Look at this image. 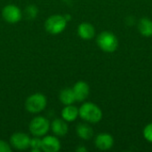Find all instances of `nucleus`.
Here are the masks:
<instances>
[{
	"label": "nucleus",
	"mask_w": 152,
	"mask_h": 152,
	"mask_svg": "<svg viewBox=\"0 0 152 152\" xmlns=\"http://www.w3.org/2000/svg\"><path fill=\"white\" fill-rule=\"evenodd\" d=\"M78 113L83 120L92 124L98 123L102 118V110L93 102H85L82 104L78 109Z\"/></svg>",
	"instance_id": "f257e3e1"
},
{
	"label": "nucleus",
	"mask_w": 152,
	"mask_h": 152,
	"mask_svg": "<svg viewBox=\"0 0 152 152\" xmlns=\"http://www.w3.org/2000/svg\"><path fill=\"white\" fill-rule=\"evenodd\" d=\"M97 44L103 52L113 53L118 49V40L113 33L110 31H103L98 35Z\"/></svg>",
	"instance_id": "f03ea898"
},
{
	"label": "nucleus",
	"mask_w": 152,
	"mask_h": 152,
	"mask_svg": "<svg viewBox=\"0 0 152 152\" xmlns=\"http://www.w3.org/2000/svg\"><path fill=\"white\" fill-rule=\"evenodd\" d=\"M47 104L46 97L40 93H36L28 96L25 102V108L30 113H39L43 111Z\"/></svg>",
	"instance_id": "7ed1b4c3"
},
{
	"label": "nucleus",
	"mask_w": 152,
	"mask_h": 152,
	"mask_svg": "<svg viewBox=\"0 0 152 152\" xmlns=\"http://www.w3.org/2000/svg\"><path fill=\"white\" fill-rule=\"evenodd\" d=\"M67 20L63 15L54 14L47 18L45 22V30L53 35H57L61 33L67 26Z\"/></svg>",
	"instance_id": "20e7f679"
},
{
	"label": "nucleus",
	"mask_w": 152,
	"mask_h": 152,
	"mask_svg": "<svg viewBox=\"0 0 152 152\" xmlns=\"http://www.w3.org/2000/svg\"><path fill=\"white\" fill-rule=\"evenodd\" d=\"M28 128L34 136L41 137L48 133L50 129V122L47 118L42 116H38L30 121Z\"/></svg>",
	"instance_id": "39448f33"
},
{
	"label": "nucleus",
	"mask_w": 152,
	"mask_h": 152,
	"mask_svg": "<svg viewBox=\"0 0 152 152\" xmlns=\"http://www.w3.org/2000/svg\"><path fill=\"white\" fill-rule=\"evenodd\" d=\"M2 16L8 23H16L21 20V11L14 4H8L3 8Z\"/></svg>",
	"instance_id": "423d86ee"
},
{
	"label": "nucleus",
	"mask_w": 152,
	"mask_h": 152,
	"mask_svg": "<svg viewBox=\"0 0 152 152\" xmlns=\"http://www.w3.org/2000/svg\"><path fill=\"white\" fill-rule=\"evenodd\" d=\"M30 137L24 133H15L10 138L11 145L19 151H24L29 148Z\"/></svg>",
	"instance_id": "0eeeda50"
},
{
	"label": "nucleus",
	"mask_w": 152,
	"mask_h": 152,
	"mask_svg": "<svg viewBox=\"0 0 152 152\" xmlns=\"http://www.w3.org/2000/svg\"><path fill=\"white\" fill-rule=\"evenodd\" d=\"M41 150L45 152H57L61 150V142L53 135H47L42 139Z\"/></svg>",
	"instance_id": "6e6552de"
},
{
	"label": "nucleus",
	"mask_w": 152,
	"mask_h": 152,
	"mask_svg": "<svg viewBox=\"0 0 152 152\" xmlns=\"http://www.w3.org/2000/svg\"><path fill=\"white\" fill-rule=\"evenodd\" d=\"M72 89H73V92L75 94L76 101H77V102L85 101L89 95V92H90L89 86L87 83H86L84 81L77 82Z\"/></svg>",
	"instance_id": "1a4fd4ad"
},
{
	"label": "nucleus",
	"mask_w": 152,
	"mask_h": 152,
	"mask_svg": "<svg viewBox=\"0 0 152 152\" xmlns=\"http://www.w3.org/2000/svg\"><path fill=\"white\" fill-rule=\"evenodd\" d=\"M95 146L101 151H108L114 144L113 137L109 134H100L95 138Z\"/></svg>",
	"instance_id": "9d476101"
},
{
	"label": "nucleus",
	"mask_w": 152,
	"mask_h": 152,
	"mask_svg": "<svg viewBox=\"0 0 152 152\" xmlns=\"http://www.w3.org/2000/svg\"><path fill=\"white\" fill-rule=\"evenodd\" d=\"M78 36L84 40H90L95 35L94 27L89 22H82L77 28Z\"/></svg>",
	"instance_id": "9b49d317"
},
{
	"label": "nucleus",
	"mask_w": 152,
	"mask_h": 152,
	"mask_svg": "<svg viewBox=\"0 0 152 152\" xmlns=\"http://www.w3.org/2000/svg\"><path fill=\"white\" fill-rule=\"evenodd\" d=\"M51 128L53 133L56 136H64L69 131V126L66 121L64 119H60V118H56L52 122Z\"/></svg>",
	"instance_id": "f8f14e48"
},
{
	"label": "nucleus",
	"mask_w": 152,
	"mask_h": 152,
	"mask_svg": "<svg viewBox=\"0 0 152 152\" xmlns=\"http://www.w3.org/2000/svg\"><path fill=\"white\" fill-rule=\"evenodd\" d=\"M79 116L78 109L74 105H66V107L61 110V117L66 122L75 121Z\"/></svg>",
	"instance_id": "ddd939ff"
},
{
	"label": "nucleus",
	"mask_w": 152,
	"mask_h": 152,
	"mask_svg": "<svg viewBox=\"0 0 152 152\" xmlns=\"http://www.w3.org/2000/svg\"><path fill=\"white\" fill-rule=\"evenodd\" d=\"M138 29L139 32L144 37H151L152 36V20L143 17L139 20L138 23Z\"/></svg>",
	"instance_id": "4468645a"
},
{
	"label": "nucleus",
	"mask_w": 152,
	"mask_h": 152,
	"mask_svg": "<svg viewBox=\"0 0 152 152\" xmlns=\"http://www.w3.org/2000/svg\"><path fill=\"white\" fill-rule=\"evenodd\" d=\"M77 134L83 140H90L94 136V130L89 125L81 123L77 126Z\"/></svg>",
	"instance_id": "2eb2a0df"
},
{
	"label": "nucleus",
	"mask_w": 152,
	"mask_h": 152,
	"mask_svg": "<svg viewBox=\"0 0 152 152\" xmlns=\"http://www.w3.org/2000/svg\"><path fill=\"white\" fill-rule=\"evenodd\" d=\"M60 101L64 105H71L76 102L75 94L72 88H65L60 93Z\"/></svg>",
	"instance_id": "dca6fc26"
},
{
	"label": "nucleus",
	"mask_w": 152,
	"mask_h": 152,
	"mask_svg": "<svg viewBox=\"0 0 152 152\" xmlns=\"http://www.w3.org/2000/svg\"><path fill=\"white\" fill-rule=\"evenodd\" d=\"M42 146V139H39V137L35 136L34 138L30 139V145L29 148H31L32 152H40Z\"/></svg>",
	"instance_id": "f3484780"
},
{
	"label": "nucleus",
	"mask_w": 152,
	"mask_h": 152,
	"mask_svg": "<svg viewBox=\"0 0 152 152\" xmlns=\"http://www.w3.org/2000/svg\"><path fill=\"white\" fill-rule=\"evenodd\" d=\"M26 15L29 19H34L37 15V8L34 5H29L26 8Z\"/></svg>",
	"instance_id": "a211bd4d"
},
{
	"label": "nucleus",
	"mask_w": 152,
	"mask_h": 152,
	"mask_svg": "<svg viewBox=\"0 0 152 152\" xmlns=\"http://www.w3.org/2000/svg\"><path fill=\"white\" fill-rule=\"evenodd\" d=\"M143 136L148 142H152V123L145 126L143 130Z\"/></svg>",
	"instance_id": "6ab92c4d"
},
{
	"label": "nucleus",
	"mask_w": 152,
	"mask_h": 152,
	"mask_svg": "<svg viewBox=\"0 0 152 152\" xmlns=\"http://www.w3.org/2000/svg\"><path fill=\"white\" fill-rule=\"evenodd\" d=\"M11 146L4 141H0V152H11Z\"/></svg>",
	"instance_id": "aec40b11"
},
{
	"label": "nucleus",
	"mask_w": 152,
	"mask_h": 152,
	"mask_svg": "<svg viewBox=\"0 0 152 152\" xmlns=\"http://www.w3.org/2000/svg\"><path fill=\"white\" fill-rule=\"evenodd\" d=\"M76 151L78 152H86L87 151V150H86L85 147H78V148H77Z\"/></svg>",
	"instance_id": "412c9836"
}]
</instances>
